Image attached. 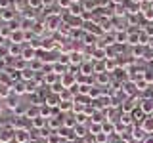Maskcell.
Segmentation results:
<instances>
[{"label":"cell","mask_w":153,"mask_h":143,"mask_svg":"<svg viewBox=\"0 0 153 143\" xmlns=\"http://www.w3.org/2000/svg\"><path fill=\"white\" fill-rule=\"evenodd\" d=\"M46 27H50L52 31H54V29H57V27H61V25H59V19H57V17H48Z\"/></svg>","instance_id":"cell-16"},{"label":"cell","mask_w":153,"mask_h":143,"mask_svg":"<svg viewBox=\"0 0 153 143\" xmlns=\"http://www.w3.org/2000/svg\"><path fill=\"white\" fill-rule=\"evenodd\" d=\"M119 67H117V61H115V57H107V59L103 61V73H115Z\"/></svg>","instance_id":"cell-7"},{"label":"cell","mask_w":153,"mask_h":143,"mask_svg":"<svg viewBox=\"0 0 153 143\" xmlns=\"http://www.w3.org/2000/svg\"><path fill=\"white\" fill-rule=\"evenodd\" d=\"M54 46H56L54 40H44V44H42V50H52Z\"/></svg>","instance_id":"cell-22"},{"label":"cell","mask_w":153,"mask_h":143,"mask_svg":"<svg viewBox=\"0 0 153 143\" xmlns=\"http://www.w3.org/2000/svg\"><path fill=\"white\" fill-rule=\"evenodd\" d=\"M143 52H146V46H136V48L132 50V55H134V57H143V55H146Z\"/></svg>","instance_id":"cell-19"},{"label":"cell","mask_w":153,"mask_h":143,"mask_svg":"<svg viewBox=\"0 0 153 143\" xmlns=\"http://www.w3.org/2000/svg\"><path fill=\"white\" fill-rule=\"evenodd\" d=\"M146 17L147 19H153V10H147V12H146Z\"/></svg>","instance_id":"cell-27"},{"label":"cell","mask_w":153,"mask_h":143,"mask_svg":"<svg viewBox=\"0 0 153 143\" xmlns=\"http://www.w3.org/2000/svg\"><path fill=\"white\" fill-rule=\"evenodd\" d=\"M103 133H107V136L117 133V124H113V122H103Z\"/></svg>","instance_id":"cell-13"},{"label":"cell","mask_w":153,"mask_h":143,"mask_svg":"<svg viewBox=\"0 0 153 143\" xmlns=\"http://www.w3.org/2000/svg\"><path fill=\"white\" fill-rule=\"evenodd\" d=\"M138 107L142 109V113H143V114L151 116V114H153V97H142Z\"/></svg>","instance_id":"cell-1"},{"label":"cell","mask_w":153,"mask_h":143,"mask_svg":"<svg viewBox=\"0 0 153 143\" xmlns=\"http://www.w3.org/2000/svg\"><path fill=\"white\" fill-rule=\"evenodd\" d=\"M113 2H115V4H117V6H119V2H121V0H113Z\"/></svg>","instance_id":"cell-30"},{"label":"cell","mask_w":153,"mask_h":143,"mask_svg":"<svg viewBox=\"0 0 153 143\" xmlns=\"http://www.w3.org/2000/svg\"><path fill=\"white\" fill-rule=\"evenodd\" d=\"M107 137H109L107 133L102 132V133H98V136H96V141H98V143H105V141H107Z\"/></svg>","instance_id":"cell-21"},{"label":"cell","mask_w":153,"mask_h":143,"mask_svg":"<svg viewBox=\"0 0 153 143\" xmlns=\"http://www.w3.org/2000/svg\"><path fill=\"white\" fill-rule=\"evenodd\" d=\"M16 141H17V143H27V141H31V133H29L25 128H17V130H16Z\"/></svg>","instance_id":"cell-5"},{"label":"cell","mask_w":153,"mask_h":143,"mask_svg":"<svg viewBox=\"0 0 153 143\" xmlns=\"http://www.w3.org/2000/svg\"><path fill=\"white\" fill-rule=\"evenodd\" d=\"M54 4V0H42V6H52Z\"/></svg>","instance_id":"cell-26"},{"label":"cell","mask_w":153,"mask_h":143,"mask_svg":"<svg viewBox=\"0 0 153 143\" xmlns=\"http://www.w3.org/2000/svg\"><path fill=\"white\" fill-rule=\"evenodd\" d=\"M126 143H138V139H128Z\"/></svg>","instance_id":"cell-29"},{"label":"cell","mask_w":153,"mask_h":143,"mask_svg":"<svg viewBox=\"0 0 153 143\" xmlns=\"http://www.w3.org/2000/svg\"><path fill=\"white\" fill-rule=\"evenodd\" d=\"M0 15H2L4 21H12V19L16 17V12H13V10H10V8H6V10H2V12H0Z\"/></svg>","instance_id":"cell-14"},{"label":"cell","mask_w":153,"mask_h":143,"mask_svg":"<svg viewBox=\"0 0 153 143\" xmlns=\"http://www.w3.org/2000/svg\"><path fill=\"white\" fill-rule=\"evenodd\" d=\"M71 4H73V0H59V6L63 8H71Z\"/></svg>","instance_id":"cell-24"},{"label":"cell","mask_w":153,"mask_h":143,"mask_svg":"<svg viewBox=\"0 0 153 143\" xmlns=\"http://www.w3.org/2000/svg\"><path fill=\"white\" fill-rule=\"evenodd\" d=\"M29 2V6L31 8H38V6H42V0H27Z\"/></svg>","instance_id":"cell-23"},{"label":"cell","mask_w":153,"mask_h":143,"mask_svg":"<svg viewBox=\"0 0 153 143\" xmlns=\"http://www.w3.org/2000/svg\"><path fill=\"white\" fill-rule=\"evenodd\" d=\"M80 71H82V74L90 76L94 73V61H86V63H82V65H80Z\"/></svg>","instance_id":"cell-11"},{"label":"cell","mask_w":153,"mask_h":143,"mask_svg":"<svg viewBox=\"0 0 153 143\" xmlns=\"http://www.w3.org/2000/svg\"><path fill=\"white\" fill-rule=\"evenodd\" d=\"M98 82L107 84V82H109V74H107V73H100V74H98Z\"/></svg>","instance_id":"cell-20"},{"label":"cell","mask_w":153,"mask_h":143,"mask_svg":"<svg viewBox=\"0 0 153 143\" xmlns=\"http://www.w3.org/2000/svg\"><path fill=\"white\" fill-rule=\"evenodd\" d=\"M27 38V32L23 31V29H13L12 36H10V40H12V44H23Z\"/></svg>","instance_id":"cell-3"},{"label":"cell","mask_w":153,"mask_h":143,"mask_svg":"<svg viewBox=\"0 0 153 143\" xmlns=\"http://www.w3.org/2000/svg\"><path fill=\"white\" fill-rule=\"evenodd\" d=\"M21 57L25 61H29V63H31V61H35L36 59V50L33 46H27V48H23V54H21Z\"/></svg>","instance_id":"cell-6"},{"label":"cell","mask_w":153,"mask_h":143,"mask_svg":"<svg viewBox=\"0 0 153 143\" xmlns=\"http://www.w3.org/2000/svg\"><path fill=\"white\" fill-rule=\"evenodd\" d=\"M132 139L143 141V139H146V132H143L140 126H138V128H132Z\"/></svg>","instance_id":"cell-12"},{"label":"cell","mask_w":153,"mask_h":143,"mask_svg":"<svg viewBox=\"0 0 153 143\" xmlns=\"http://www.w3.org/2000/svg\"><path fill=\"white\" fill-rule=\"evenodd\" d=\"M46 143H63V137H61L57 132H50L46 136Z\"/></svg>","instance_id":"cell-10"},{"label":"cell","mask_w":153,"mask_h":143,"mask_svg":"<svg viewBox=\"0 0 153 143\" xmlns=\"http://www.w3.org/2000/svg\"><path fill=\"white\" fill-rule=\"evenodd\" d=\"M31 124L36 128V130H42V128L48 124V118H44V116H36V118H33V120H31Z\"/></svg>","instance_id":"cell-9"},{"label":"cell","mask_w":153,"mask_h":143,"mask_svg":"<svg viewBox=\"0 0 153 143\" xmlns=\"http://www.w3.org/2000/svg\"><path fill=\"white\" fill-rule=\"evenodd\" d=\"M16 139V128H0V141L10 143Z\"/></svg>","instance_id":"cell-2"},{"label":"cell","mask_w":153,"mask_h":143,"mask_svg":"<svg viewBox=\"0 0 153 143\" xmlns=\"http://www.w3.org/2000/svg\"><path fill=\"white\" fill-rule=\"evenodd\" d=\"M92 54L96 55V57H98V59H107V50H103V48H94V50H92Z\"/></svg>","instance_id":"cell-15"},{"label":"cell","mask_w":153,"mask_h":143,"mask_svg":"<svg viewBox=\"0 0 153 143\" xmlns=\"http://www.w3.org/2000/svg\"><path fill=\"white\" fill-rule=\"evenodd\" d=\"M73 132H75V136H79V137H86V128L82 126V124H76Z\"/></svg>","instance_id":"cell-18"},{"label":"cell","mask_w":153,"mask_h":143,"mask_svg":"<svg viewBox=\"0 0 153 143\" xmlns=\"http://www.w3.org/2000/svg\"><path fill=\"white\" fill-rule=\"evenodd\" d=\"M142 143H153V136H147V137H146V139H143Z\"/></svg>","instance_id":"cell-28"},{"label":"cell","mask_w":153,"mask_h":143,"mask_svg":"<svg viewBox=\"0 0 153 143\" xmlns=\"http://www.w3.org/2000/svg\"><path fill=\"white\" fill-rule=\"evenodd\" d=\"M73 103H75V99L73 101H59L57 107H59V111H71V109H73Z\"/></svg>","instance_id":"cell-17"},{"label":"cell","mask_w":153,"mask_h":143,"mask_svg":"<svg viewBox=\"0 0 153 143\" xmlns=\"http://www.w3.org/2000/svg\"><path fill=\"white\" fill-rule=\"evenodd\" d=\"M12 2H13V0H0V6H2L4 10H6V8H8V6H10Z\"/></svg>","instance_id":"cell-25"},{"label":"cell","mask_w":153,"mask_h":143,"mask_svg":"<svg viewBox=\"0 0 153 143\" xmlns=\"http://www.w3.org/2000/svg\"><path fill=\"white\" fill-rule=\"evenodd\" d=\"M59 82L63 84V88H65V90L75 88V86H76V76H75L73 73H67V74H63V76L59 78Z\"/></svg>","instance_id":"cell-4"},{"label":"cell","mask_w":153,"mask_h":143,"mask_svg":"<svg viewBox=\"0 0 153 143\" xmlns=\"http://www.w3.org/2000/svg\"><path fill=\"white\" fill-rule=\"evenodd\" d=\"M140 128L146 133H153V114H151V116H146V120L140 124Z\"/></svg>","instance_id":"cell-8"}]
</instances>
